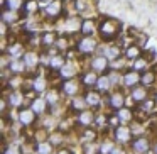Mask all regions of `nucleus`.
I'll return each mask as SVG.
<instances>
[{
  "label": "nucleus",
  "instance_id": "c9c22d12",
  "mask_svg": "<svg viewBox=\"0 0 157 154\" xmlns=\"http://www.w3.org/2000/svg\"><path fill=\"white\" fill-rule=\"evenodd\" d=\"M48 100H49V102H51V103H54L56 100H58V97H56V93H54V92H51V93H49V95H48Z\"/></svg>",
  "mask_w": 157,
  "mask_h": 154
},
{
  "label": "nucleus",
  "instance_id": "49530a36",
  "mask_svg": "<svg viewBox=\"0 0 157 154\" xmlns=\"http://www.w3.org/2000/svg\"><path fill=\"white\" fill-rule=\"evenodd\" d=\"M10 85H12V86H17V85H19V80H12Z\"/></svg>",
  "mask_w": 157,
  "mask_h": 154
},
{
  "label": "nucleus",
  "instance_id": "6ab92c4d",
  "mask_svg": "<svg viewBox=\"0 0 157 154\" xmlns=\"http://www.w3.org/2000/svg\"><path fill=\"white\" fill-rule=\"evenodd\" d=\"M25 65L27 66H36V63H37V58H36V54H32V53H29V54H25Z\"/></svg>",
  "mask_w": 157,
  "mask_h": 154
},
{
  "label": "nucleus",
  "instance_id": "c03bdc74",
  "mask_svg": "<svg viewBox=\"0 0 157 154\" xmlns=\"http://www.w3.org/2000/svg\"><path fill=\"white\" fill-rule=\"evenodd\" d=\"M112 154H123V151H122V149H113Z\"/></svg>",
  "mask_w": 157,
  "mask_h": 154
},
{
  "label": "nucleus",
  "instance_id": "09e8293b",
  "mask_svg": "<svg viewBox=\"0 0 157 154\" xmlns=\"http://www.w3.org/2000/svg\"><path fill=\"white\" fill-rule=\"evenodd\" d=\"M59 154H69L68 151H59Z\"/></svg>",
  "mask_w": 157,
  "mask_h": 154
},
{
  "label": "nucleus",
  "instance_id": "e433bc0d",
  "mask_svg": "<svg viewBox=\"0 0 157 154\" xmlns=\"http://www.w3.org/2000/svg\"><path fill=\"white\" fill-rule=\"evenodd\" d=\"M5 154H19V151H17V147H14V146H10L7 151H5Z\"/></svg>",
  "mask_w": 157,
  "mask_h": 154
},
{
  "label": "nucleus",
  "instance_id": "393cba45",
  "mask_svg": "<svg viewBox=\"0 0 157 154\" xmlns=\"http://www.w3.org/2000/svg\"><path fill=\"white\" fill-rule=\"evenodd\" d=\"M39 154H49L51 152V146L49 144H46V142H42V144H39Z\"/></svg>",
  "mask_w": 157,
  "mask_h": 154
},
{
  "label": "nucleus",
  "instance_id": "ea45409f",
  "mask_svg": "<svg viewBox=\"0 0 157 154\" xmlns=\"http://www.w3.org/2000/svg\"><path fill=\"white\" fill-rule=\"evenodd\" d=\"M93 152H95V147H93V146L86 147V154H93Z\"/></svg>",
  "mask_w": 157,
  "mask_h": 154
},
{
  "label": "nucleus",
  "instance_id": "8fccbe9b",
  "mask_svg": "<svg viewBox=\"0 0 157 154\" xmlns=\"http://www.w3.org/2000/svg\"><path fill=\"white\" fill-rule=\"evenodd\" d=\"M155 151H157V144H155Z\"/></svg>",
  "mask_w": 157,
  "mask_h": 154
},
{
  "label": "nucleus",
  "instance_id": "9b49d317",
  "mask_svg": "<svg viewBox=\"0 0 157 154\" xmlns=\"http://www.w3.org/2000/svg\"><path fill=\"white\" fill-rule=\"evenodd\" d=\"M2 19H4V22H14V21H17V14L14 10H5Z\"/></svg>",
  "mask_w": 157,
  "mask_h": 154
},
{
  "label": "nucleus",
  "instance_id": "aec40b11",
  "mask_svg": "<svg viewBox=\"0 0 157 154\" xmlns=\"http://www.w3.org/2000/svg\"><path fill=\"white\" fill-rule=\"evenodd\" d=\"M10 69H12V71H15V73H19V71L24 69V65H22L21 61H17V59H14V61L10 63Z\"/></svg>",
  "mask_w": 157,
  "mask_h": 154
},
{
  "label": "nucleus",
  "instance_id": "dca6fc26",
  "mask_svg": "<svg viewBox=\"0 0 157 154\" xmlns=\"http://www.w3.org/2000/svg\"><path fill=\"white\" fill-rule=\"evenodd\" d=\"M61 75L64 76V78H69V76H73V75H75V69H73V66H69V65L63 66V68H61Z\"/></svg>",
  "mask_w": 157,
  "mask_h": 154
},
{
  "label": "nucleus",
  "instance_id": "ddd939ff",
  "mask_svg": "<svg viewBox=\"0 0 157 154\" xmlns=\"http://www.w3.org/2000/svg\"><path fill=\"white\" fill-rule=\"evenodd\" d=\"M98 102H100L98 93H88L86 95V103H90V105H98Z\"/></svg>",
  "mask_w": 157,
  "mask_h": 154
},
{
  "label": "nucleus",
  "instance_id": "f704fd0d",
  "mask_svg": "<svg viewBox=\"0 0 157 154\" xmlns=\"http://www.w3.org/2000/svg\"><path fill=\"white\" fill-rule=\"evenodd\" d=\"M144 66H145V61H142V59H139V61H137L135 65H133V68H135V69H140V68H144Z\"/></svg>",
  "mask_w": 157,
  "mask_h": 154
},
{
  "label": "nucleus",
  "instance_id": "f03ea898",
  "mask_svg": "<svg viewBox=\"0 0 157 154\" xmlns=\"http://www.w3.org/2000/svg\"><path fill=\"white\" fill-rule=\"evenodd\" d=\"M59 12H61V2H59V0H54V2H51V4L46 7V14L51 15V17L58 15Z\"/></svg>",
  "mask_w": 157,
  "mask_h": 154
},
{
  "label": "nucleus",
  "instance_id": "cd10ccee",
  "mask_svg": "<svg viewBox=\"0 0 157 154\" xmlns=\"http://www.w3.org/2000/svg\"><path fill=\"white\" fill-rule=\"evenodd\" d=\"M51 66H52V68H59V66L63 68V58H59V56L52 58L51 59Z\"/></svg>",
  "mask_w": 157,
  "mask_h": 154
},
{
  "label": "nucleus",
  "instance_id": "a211bd4d",
  "mask_svg": "<svg viewBox=\"0 0 157 154\" xmlns=\"http://www.w3.org/2000/svg\"><path fill=\"white\" fill-rule=\"evenodd\" d=\"M132 97L135 100H145V90L144 88H135L133 93H132Z\"/></svg>",
  "mask_w": 157,
  "mask_h": 154
},
{
  "label": "nucleus",
  "instance_id": "c756f323",
  "mask_svg": "<svg viewBox=\"0 0 157 154\" xmlns=\"http://www.w3.org/2000/svg\"><path fill=\"white\" fill-rule=\"evenodd\" d=\"M142 81L145 83V85H150V83L154 81V75H152V73H144V76H142Z\"/></svg>",
  "mask_w": 157,
  "mask_h": 154
},
{
  "label": "nucleus",
  "instance_id": "412c9836",
  "mask_svg": "<svg viewBox=\"0 0 157 154\" xmlns=\"http://www.w3.org/2000/svg\"><path fill=\"white\" fill-rule=\"evenodd\" d=\"M7 5L12 10H17L19 7H22V0H7Z\"/></svg>",
  "mask_w": 157,
  "mask_h": 154
},
{
  "label": "nucleus",
  "instance_id": "6e6552de",
  "mask_svg": "<svg viewBox=\"0 0 157 154\" xmlns=\"http://www.w3.org/2000/svg\"><path fill=\"white\" fill-rule=\"evenodd\" d=\"M44 109H46L44 100L37 98V100H34V102H32V110H34L36 113H42V112H44Z\"/></svg>",
  "mask_w": 157,
  "mask_h": 154
},
{
  "label": "nucleus",
  "instance_id": "7c9ffc66",
  "mask_svg": "<svg viewBox=\"0 0 157 154\" xmlns=\"http://www.w3.org/2000/svg\"><path fill=\"white\" fill-rule=\"evenodd\" d=\"M42 42L48 44V46H51L52 42H54V34H46L44 38H42Z\"/></svg>",
  "mask_w": 157,
  "mask_h": 154
},
{
  "label": "nucleus",
  "instance_id": "7ed1b4c3",
  "mask_svg": "<svg viewBox=\"0 0 157 154\" xmlns=\"http://www.w3.org/2000/svg\"><path fill=\"white\" fill-rule=\"evenodd\" d=\"M19 119H21V122L24 124V125L32 124V120H34V110H22Z\"/></svg>",
  "mask_w": 157,
  "mask_h": 154
},
{
  "label": "nucleus",
  "instance_id": "4468645a",
  "mask_svg": "<svg viewBox=\"0 0 157 154\" xmlns=\"http://www.w3.org/2000/svg\"><path fill=\"white\" fill-rule=\"evenodd\" d=\"M96 85H98L100 90H108V86H110V78H106V76H103V78H98Z\"/></svg>",
  "mask_w": 157,
  "mask_h": 154
},
{
  "label": "nucleus",
  "instance_id": "a18cd8bd",
  "mask_svg": "<svg viewBox=\"0 0 157 154\" xmlns=\"http://www.w3.org/2000/svg\"><path fill=\"white\" fill-rule=\"evenodd\" d=\"M93 137H95V134H93V132H86V139H93Z\"/></svg>",
  "mask_w": 157,
  "mask_h": 154
},
{
  "label": "nucleus",
  "instance_id": "bb28decb",
  "mask_svg": "<svg viewBox=\"0 0 157 154\" xmlns=\"http://www.w3.org/2000/svg\"><path fill=\"white\" fill-rule=\"evenodd\" d=\"M44 86H46V83H44V80H42V78H37L34 81V88L37 90V92H42V90H44Z\"/></svg>",
  "mask_w": 157,
  "mask_h": 154
},
{
  "label": "nucleus",
  "instance_id": "b1692460",
  "mask_svg": "<svg viewBox=\"0 0 157 154\" xmlns=\"http://www.w3.org/2000/svg\"><path fill=\"white\" fill-rule=\"evenodd\" d=\"M10 103H12V105H15V107L21 105V103H22V97L19 95V93H12V95H10Z\"/></svg>",
  "mask_w": 157,
  "mask_h": 154
},
{
  "label": "nucleus",
  "instance_id": "58836bf2",
  "mask_svg": "<svg viewBox=\"0 0 157 154\" xmlns=\"http://www.w3.org/2000/svg\"><path fill=\"white\" fill-rule=\"evenodd\" d=\"M58 46H59L61 49H64L66 46H68V44H66V39H59V41H58Z\"/></svg>",
  "mask_w": 157,
  "mask_h": 154
},
{
  "label": "nucleus",
  "instance_id": "423d86ee",
  "mask_svg": "<svg viewBox=\"0 0 157 154\" xmlns=\"http://www.w3.org/2000/svg\"><path fill=\"white\" fill-rule=\"evenodd\" d=\"M133 147H135L137 152H147V151H149V142H147L145 139H139V140H135Z\"/></svg>",
  "mask_w": 157,
  "mask_h": 154
},
{
  "label": "nucleus",
  "instance_id": "2f4dec72",
  "mask_svg": "<svg viewBox=\"0 0 157 154\" xmlns=\"http://www.w3.org/2000/svg\"><path fill=\"white\" fill-rule=\"evenodd\" d=\"M113 151V146H112V142H105L101 146V152L103 154H108V152H112Z\"/></svg>",
  "mask_w": 157,
  "mask_h": 154
},
{
  "label": "nucleus",
  "instance_id": "37998d69",
  "mask_svg": "<svg viewBox=\"0 0 157 154\" xmlns=\"http://www.w3.org/2000/svg\"><path fill=\"white\" fill-rule=\"evenodd\" d=\"M96 122H98V125H103V124H105V117H100Z\"/></svg>",
  "mask_w": 157,
  "mask_h": 154
},
{
  "label": "nucleus",
  "instance_id": "5701e85b",
  "mask_svg": "<svg viewBox=\"0 0 157 154\" xmlns=\"http://www.w3.org/2000/svg\"><path fill=\"white\" fill-rule=\"evenodd\" d=\"M139 48H137V46H130L128 49H127V56H128V58H137V56H139Z\"/></svg>",
  "mask_w": 157,
  "mask_h": 154
},
{
  "label": "nucleus",
  "instance_id": "a19ab883",
  "mask_svg": "<svg viewBox=\"0 0 157 154\" xmlns=\"http://www.w3.org/2000/svg\"><path fill=\"white\" fill-rule=\"evenodd\" d=\"M75 107L81 109V107H83V100H75Z\"/></svg>",
  "mask_w": 157,
  "mask_h": 154
},
{
  "label": "nucleus",
  "instance_id": "2eb2a0df",
  "mask_svg": "<svg viewBox=\"0 0 157 154\" xmlns=\"http://www.w3.org/2000/svg\"><path fill=\"white\" fill-rule=\"evenodd\" d=\"M91 120H93V115H91L90 112H83L81 115H79V122H81L83 125H88Z\"/></svg>",
  "mask_w": 157,
  "mask_h": 154
},
{
  "label": "nucleus",
  "instance_id": "f3484780",
  "mask_svg": "<svg viewBox=\"0 0 157 154\" xmlns=\"http://www.w3.org/2000/svg\"><path fill=\"white\" fill-rule=\"evenodd\" d=\"M118 54H120V51L117 48H108L105 51V56L106 58H110V59H115V58H118Z\"/></svg>",
  "mask_w": 157,
  "mask_h": 154
},
{
  "label": "nucleus",
  "instance_id": "9d476101",
  "mask_svg": "<svg viewBox=\"0 0 157 154\" xmlns=\"http://www.w3.org/2000/svg\"><path fill=\"white\" fill-rule=\"evenodd\" d=\"M93 68L95 69H105L106 68V59L103 56H98V58L93 59Z\"/></svg>",
  "mask_w": 157,
  "mask_h": 154
},
{
  "label": "nucleus",
  "instance_id": "39448f33",
  "mask_svg": "<svg viewBox=\"0 0 157 154\" xmlns=\"http://www.w3.org/2000/svg\"><path fill=\"white\" fill-rule=\"evenodd\" d=\"M115 137L118 140H127L130 137V129L128 127H118V129L115 130Z\"/></svg>",
  "mask_w": 157,
  "mask_h": 154
},
{
  "label": "nucleus",
  "instance_id": "72a5a7b5",
  "mask_svg": "<svg viewBox=\"0 0 157 154\" xmlns=\"http://www.w3.org/2000/svg\"><path fill=\"white\" fill-rule=\"evenodd\" d=\"M76 9H78V10H83V9L86 7V0H76Z\"/></svg>",
  "mask_w": 157,
  "mask_h": 154
},
{
  "label": "nucleus",
  "instance_id": "20e7f679",
  "mask_svg": "<svg viewBox=\"0 0 157 154\" xmlns=\"http://www.w3.org/2000/svg\"><path fill=\"white\" fill-rule=\"evenodd\" d=\"M95 41L93 39H83L81 42H79V49H81L83 53H90V51H93L95 49Z\"/></svg>",
  "mask_w": 157,
  "mask_h": 154
},
{
  "label": "nucleus",
  "instance_id": "79ce46f5",
  "mask_svg": "<svg viewBox=\"0 0 157 154\" xmlns=\"http://www.w3.org/2000/svg\"><path fill=\"white\" fill-rule=\"evenodd\" d=\"M110 80H112V81H118V75H117V73H113V75L110 76Z\"/></svg>",
  "mask_w": 157,
  "mask_h": 154
},
{
  "label": "nucleus",
  "instance_id": "f8f14e48",
  "mask_svg": "<svg viewBox=\"0 0 157 154\" xmlns=\"http://www.w3.org/2000/svg\"><path fill=\"white\" fill-rule=\"evenodd\" d=\"M64 92L68 93V95H75L76 93V90H78V86H76V83H73V81H68V83H64Z\"/></svg>",
  "mask_w": 157,
  "mask_h": 154
},
{
  "label": "nucleus",
  "instance_id": "473e14b6",
  "mask_svg": "<svg viewBox=\"0 0 157 154\" xmlns=\"http://www.w3.org/2000/svg\"><path fill=\"white\" fill-rule=\"evenodd\" d=\"M118 117H120L122 120H130V112H128V110H120V112H118Z\"/></svg>",
  "mask_w": 157,
  "mask_h": 154
},
{
  "label": "nucleus",
  "instance_id": "a878e982",
  "mask_svg": "<svg viewBox=\"0 0 157 154\" xmlns=\"http://www.w3.org/2000/svg\"><path fill=\"white\" fill-rule=\"evenodd\" d=\"M96 81H98V80H96V76L93 75V73H88V75L85 76V83H86V85H95Z\"/></svg>",
  "mask_w": 157,
  "mask_h": 154
},
{
  "label": "nucleus",
  "instance_id": "4c0bfd02",
  "mask_svg": "<svg viewBox=\"0 0 157 154\" xmlns=\"http://www.w3.org/2000/svg\"><path fill=\"white\" fill-rule=\"evenodd\" d=\"M19 51H21V46H14V48H10V53H12V54H14V56H17V53Z\"/></svg>",
  "mask_w": 157,
  "mask_h": 154
},
{
  "label": "nucleus",
  "instance_id": "4be33fe9",
  "mask_svg": "<svg viewBox=\"0 0 157 154\" xmlns=\"http://www.w3.org/2000/svg\"><path fill=\"white\" fill-rule=\"evenodd\" d=\"M112 105H113V107H118V109H120V107L123 105L122 95H113V97H112Z\"/></svg>",
  "mask_w": 157,
  "mask_h": 154
},
{
  "label": "nucleus",
  "instance_id": "1a4fd4ad",
  "mask_svg": "<svg viewBox=\"0 0 157 154\" xmlns=\"http://www.w3.org/2000/svg\"><path fill=\"white\" fill-rule=\"evenodd\" d=\"M81 31L85 32L86 36H91L93 31H95V24H93L91 21H85V22H83V26H81Z\"/></svg>",
  "mask_w": 157,
  "mask_h": 154
},
{
  "label": "nucleus",
  "instance_id": "c85d7f7f",
  "mask_svg": "<svg viewBox=\"0 0 157 154\" xmlns=\"http://www.w3.org/2000/svg\"><path fill=\"white\" fill-rule=\"evenodd\" d=\"M36 9H37V4H36L34 0H31V2H27V4H25V12H29V14H31V12H34Z\"/></svg>",
  "mask_w": 157,
  "mask_h": 154
},
{
  "label": "nucleus",
  "instance_id": "f257e3e1",
  "mask_svg": "<svg viewBox=\"0 0 157 154\" xmlns=\"http://www.w3.org/2000/svg\"><path fill=\"white\" fill-rule=\"evenodd\" d=\"M100 31H101V36H103V38H112V36H115L117 31H118V22H117V21H112V19H108V21H103Z\"/></svg>",
  "mask_w": 157,
  "mask_h": 154
},
{
  "label": "nucleus",
  "instance_id": "0eeeda50",
  "mask_svg": "<svg viewBox=\"0 0 157 154\" xmlns=\"http://www.w3.org/2000/svg\"><path fill=\"white\" fill-rule=\"evenodd\" d=\"M123 81H125V85L132 86V85H135V83L139 81V75H137L135 71H132V73H127V75H125V78H123Z\"/></svg>",
  "mask_w": 157,
  "mask_h": 154
},
{
  "label": "nucleus",
  "instance_id": "de8ad7c7",
  "mask_svg": "<svg viewBox=\"0 0 157 154\" xmlns=\"http://www.w3.org/2000/svg\"><path fill=\"white\" fill-rule=\"evenodd\" d=\"M39 2H41V4H46V5H49V4H51L49 0H39Z\"/></svg>",
  "mask_w": 157,
  "mask_h": 154
}]
</instances>
